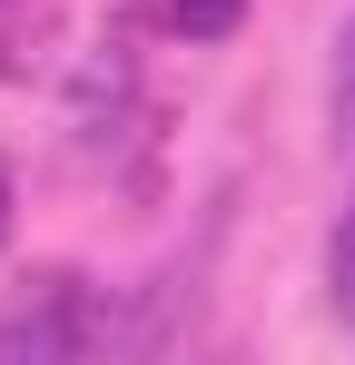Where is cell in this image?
Instances as JSON below:
<instances>
[{
  "mask_svg": "<svg viewBox=\"0 0 355 365\" xmlns=\"http://www.w3.org/2000/svg\"><path fill=\"white\" fill-rule=\"evenodd\" d=\"M89 336H99V306H89V287H79V277H50L40 297H20L10 316H0V356H30V365L79 356Z\"/></svg>",
  "mask_w": 355,
  "mask_h": 365,
  "instance_id": "6da1fadb",
  "label": "cell"
},
{
  "mask_svg": "<svg viewBox=\"0 0 355 365\" xmlns=\"http://www.w3.org/2000/svg\"><path fill=\"white\" fill-rule=\"evenodd\" d=\"M326 316L355 326V197L336 207V227H326Z\"/></svg>",
  "mask_w": 355,
  "mask_h": 365,
  "instance_id": "7a4b0ae2",
  "label": "cell"
},
{
  "mask_svg": "<svg viewBox=\"0 0 355 365\" xmlns=\"http://www.w3.org/2000/svg\"><path fill=\"white\" fill-rule=\"evenodd\" d=\"M326 109H336V138L355 148V10H346V30H336V79H326Z\"/></svg>",
  "mask_w": 355,
  "mask_h": 365,
  "instance_id": "3957f363",
  "label": "cell"
},
{
  "mask_svg": "<svg viewBox=\"0 0 355 365\" xmlns=\"http://www.w3.org/2000/svg\"><path fill=\"white\" fill-rule=\"evenodd\" d=\"M0 197H10V187H0Z\"/></svg>",
  "mask_w": 355,
  "mask_h": 365,
  "instance_id": "277c9868",
  "label": "cell"
}]
</instances>
